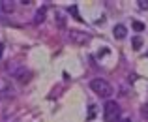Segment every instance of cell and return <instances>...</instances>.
Masks as SVG:
<instances>
[{"label": "cell", "mask_w": 148, "mask_h": 122, "mask_svg": "<svg viewBox=\"0 0 148 122\" xmlns=\"http://www.w3.org/2000/svg\"><path fill=\"white\" fill-rule=\"evenodd\" d=\"M141 115H143V119H145V120H148V103H145L141 107Z\"/></svg>", "instance_id": "11"}, {"label": "cell", "mask_w": 148, "mask_h": 122, "mask_svg": "<svg viewBox=\"0 0 148 122\" xmlns=\"http://www.w3.org/2000/svg\"><path fill=\"white\" fill-rule=\"evenodd\" d=\"M13 94H15V88L11 86V83L0 79V101L8 100V98H13Z\"/></svg>", "instance_id": "4"}, {"label": "cell", "mask_w": 148, "mask_h": 122, "mask_svg": "<svg viewBox=\"0 0 148 122\" xmlns=\"http://www.w3.org/2000/svg\"><path fill=\"white\" fill-rule=\"evenodd\" d=\"M2 51H4V43H0V58H2Z\"/></svg>", "instance_id": "14"}, {"label": "cell", "mask_w": 148, "mask_h": 122, "mask_svg": "<svg viewBox=\"0 0 148 122\" xmlns=\"http://www.w3.org/2000/svg\"><path fill=\"white\" fill-rule=\"evenodd\" d=\"M120 105L114 100H107L103 105V120L105 122H120Z\"/></svg>", "instance_id": "1"}, {"label": "cell", "mask_w": 148, "mask_h": 122, "mask_svg": "<svg viewBox=\"0 0 148 122\" xmlns=\"http://www.w3.org/2000/svg\"><path fill=\"white\" fill-rule=\"evenodd\" d=\"M112 34H114L116 40H124V38L127 36V28L124 25H114V28H112Z\"/></svg>", "instance_id": "7"}, {"label": "cell", "mask_w": 148, "mask_h": 122, "mask_svg": "<svg viewBox=\"0 0 148 122\" xmlns=\"http://www.w3.org/2000/svg\"><path fill=\"white\" fill-rule=\"evenodd\" d=\"M8 73H10L13 79H17V81H21V83H25L26 77H28L26 66H21V64H11V66H8Z\"/></svg>", "instance_id": "3"}, {"label": "cell", "mask_w": 148, "mask_h": 122, "mask_svg": "<svg viewBox=\"0 0 148 122\" xmlns=\"http://www.w3.org/2000/svg\"><path fill=\"white\" fill-rule=\"evenodd\" d=\"M94 115H96V107L90 105V115H88V119H94Z\"/></svg>", "instance_id": "13"}, {"label": "cell", "mask_w": 148, "mask_h": 122, "mask_svg": "<svg viewBox=\"0 0 148 122\" xmlns=\"http://www.w3.org/2000/svg\"><path fill=\"white\" fill-rule=\"evenodd\" d=\"M137 6L141 8V10H148V0H139Z\"/></svg>", "instance_id": "12"}, {"label": "cell", "mask_w": 148, "mask_h": 122, "mask_svg": "<svg viewBox=\"0 0 148 122\" xmlns=\"http://www.w3.org/2000/svg\"><path fill=\"white\" fill-rule=\"evenodd\" d=\"M124 122H131V120H130V119H126V120H124Z\"/></svg>", "instance_id": "15"}, {"label": "cell", "mask_w": 148, "mask_h": 122, "mask_svg": "<svg viewBox=\"0 0 148 122\" xmlns=\"http://www.w3.org/2000/svg\"><path fill=\"white\" fill-rule=\"evenodd\" d=\"M13 10H15V4L11 0H0V13L10 15V13H13Z\"/></svg>", "instance_id": "6"}, {"label": "cell", "mask_w": 148, "mask_h": 122, "mask_svg": "<svg viewBox=\"0 0 148 122\" xmlns=\"http://www.w3.org/2000/svg\"><path fill=\"white\" fill-rule=\"evenodd\" d=\"M141 45H143V38H141V36H137V38L133 40V47L139 51V49H141Z\"/></svg>", "instance_id": "10"}, {"label": "cell", "mask_w": 148, "mask_h": 122, "mask_svg": "<svg viewBox=\"0 0 148 122\" xmlns=\"http://www.w3.org/2000/svg\"><path fill=\"white\" fill-rule=\"evenodd\" d=\"M45 11H47V8H40V10H38L36 11V17H34V21H36V23H41V21H43V19H45Z\"/></svg>", "instance_id": "8"}, {"label": "cell", "mask_w": 148, "mask_h": 122, "mask_svg": "<svg viewBox=\"0 0 148 122\" xmlns=\"http://www.w3.org/2000/svg\"><path fill=\"white\" fill-rule=\"evenodd\" d=\"M90 88L94 90L98 96H101V98H109V96H112V86L109 85V81L101 79V77H96V79H92V81H90Z\"/></svg>", "instance_id": "2"}, {"label": "cell", "mask_w": 148, "mask_h": 122, "mask_svg": "<svg viewBox=\"0 0 148 122\" xmlns=\"http://www.w3.org/2000/svg\"><path fill=\"white\" fill-rule=\"evenodd\" d=\"M133 30H137V32H143V30H145V25H143L141 21H133Z\"/></svg>", "instance_id": "9"}, {"label": "cell", "mask_w": 148, "mask_h": 122, "mask_svg": "<svg viewBox=\"0 0 148 122\" xmlns=\"http://www.w3.org/2000/svg\"><path fill=\"white\" fill-rule=\"evenodd\" d=\"M69 38H71L75 43H86L90 40L86 32H79V30H71V32H69Z\"/></svg>", "instance_id": "5"}]
</instances>
